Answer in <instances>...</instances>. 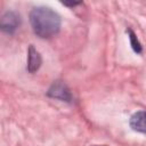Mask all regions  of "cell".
Masks as SVG:
<instances>
[{"label": "cell", "mask_w": 146, "mask_h": 146, "mask_svg": "<svg viewBox=\"0 0 146 146\" xmlns=\"http://www.w3.org/2000/svg\"><path fill=\"white\" fill-rule=\"evenodd\" d=\"M30 24L33 32L43 39L56 35L60 30V16L48 7H35L30 13Z\"/></svg>", "instance_id": "6da1fadb"}, {"label": "cell", "mask_w": 146, "mask_h": 146, "mask_svg": "<svg viewBox=\"0 0 146 146\" xmlns=\"http://www.w3.org/2000/svg\"><path fill=\"white\" fill-rule=\"evenodd\" d=\"M19 15L13 10L6 11L0 19V27L5 33L13 34L19 26Z\"/></svg>", "instance_id": "7a4b0ae2"}, {"label": "cell", "mask_w": 146, "mask_h": 146, "mask_svg": "<svg viewBox=\"0 0 146 146\" xmlns=\"http://www.w3.org/2000/svg\"><path fill=\"white\" fill-rule=\"evenodd\" d=\"M47 95L51 98H56V99H59L63 102H71L72 100V95L70 92V89L62 81L54 82L51 84V87L49 88Z\"/></svg>", "instance_id": "3957f363"}, {"label": "cell", "mask_w": 146, "mask_h": 146, "mask_svg": "<svg viewBox=\"0 0 146 146\" xmlns=\"http://www.w3.org/2000/svg\"><path fill=\"white\" fill-rule=\"evenodd\" d=\"M41 63H42V59H41L40 52L31 44L27 51V71L30 73H35L40 68Z\"/></svg>", "instance_id": "277c9868"}, {"label": "cell", "mask_w": 146, "mask_h": 146, "mask_svg": "<svg viewBox=\"0 0 146 146\" xmlns=\"http://www.w3.org/2000/svg\"><path fill=\"white\" fill-rule=\"evenodd\" d=\"M129 123L132 130L146 133V111H138L132 114Z\"/></svg>", "instance_id": "5b68a950"}, {"label": "cell", "mask_w": 146, "mask_h": 146, "mask_svg": "<svg viewBox=\"0 0 146 146\" xmlns=\"http://www.w3.org/2000/svg\"><path fill=\"white\" fill-rule=\"evenodd\" d=\"M127 32H128V35H129V39H130L131 48L133 49V51H135L136 54H140V52L143 51V47H141V44H140L139 40L137 39V36H136L135 32H133L132 30H130V29H129Z\"/></svg>", "instance_id": "8992f818"}, {"label": "cell", "mask_w": 146, "mask_h": 146, "mask_svg": "<svg viewBox=\"0 0 146 146\" xmlns=\"http://www.w3.org/2000/svg\"><path fill=\"white\" fill-rule=\"evenodd\" d=\"M95 146H100V145H95ZM102 146H104V145H102Z\"/></svg>", "instance_id": "52a82bcc"}]
</instances>
